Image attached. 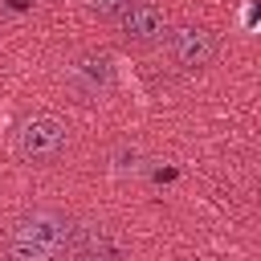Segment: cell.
Instances as JSON below:
<instances>
[{
    "mask_svg": "<svg viewBox=\"0 0 261 261\" xmlns=\"http://www.w3.org/2000/svg\"><path fill=\"white\" fill-rule=\"evenodd\" d=\"M77 73H86L90 82L106 86V82H110V57H82V61H77Z\"/></svg>",
    "mask_w": 261,
    "mask_h": 261,
    "instance_id": "5b68a950",
    "label": "cell"
},
{
    "mask_svg": "<svg viewBox=\"0 0 261 261\" xmlns=\"http://www.w3.org/2000/svg\"><path fill=\"white\" fill-rule=\"evenodd\" d=\"M69 261H118V257H106V253H73Z\"/></svg>",
    "mask_w": 261,
    "mask_h": 261,
    "instance_id": "52a82bcc",
    "label": "cell"
},
{
    "mask_svg": "<svg viewBox=\"0 0 261 261\" xmlns=\"http://www.w3.org/2000/svg\"><path fill=\"white\" fill-rule=\"evenodd\" d=\"M245 24H249V29L257 24V4H249V8H245Z\"/></svg>",
    "mask_w": 261,
    "mask_h": 261,
    "instance_id": "9c48e42d",
    "label": "cell"
},
{
    "mask_svg": "<svg viewBox=\"0 0 261 261\" xmlns=\"http://www.w3.org/2000/svg\"><path fill=\"white\" fill-rule=\"evenodd\" d=\"M171 57L184 65V69H200L216 57V37L200 24H188V29H175L171 33Z\"/></svg>",
    "mask_w": 261,
    "mask_h": 261,
    "instance_id": "3957f363",
    "label": "cell"
},
{
    "mask_svg": "<svg viewBox=\"0 0 261 261\" xmlns=\"http://www.w3.org/2000/svg\"><path fill=\"white\" fill-rule=\"evenodd\" d=\"M118 29L126 37H135V41H159L167 33V16H163V8H155L147 0H130L118 12Z\"/></svg>",
    "mask_w": 261,
    "mask_h": 261,
    "instance_id": "277c9868",
    "label": "cell"
},
{
    "mask_svg": "<svg viewBox=\"0 0 261 261\" xmlns=\"http://www.w3.org/2000/svg\"><path fill=\"white\" fill-rule=\"evenodd\" d=\"M65 151V122L53 114H33L16 130V155L29 163H49Z\"/></svg>",
    "mask_w": 261,
    "mask_h": 261,
    "instance_id": "7a4b0ae2",
    "label": "cell"
},
{
    "mask_svg": "<svg viewBox=\"0 0 261 261\" xmlns=\"http://www.w3.org/2000/svg\"><path fill=\"white\" fill-rule=\"evenodd\" d=\"M8 8H16V12H24V8H33V0H4Z\"/></svg>",
    "mask_w": 261,
    "mask_h": 261,
    "instance_id": "30bf717a",
    "label": "cell"
},
{
    "mask_svg": "<svg viewBox=\"0 0 261 261\" xmlns=\"http://www.w3.org/2000/svg\"><path fill=\"white\" fill-rule=\"evenodd\" d=\"M175 175H179V171H175V167H159V171H155V179H159V184H171V179H175Z\"/></svg>",
    "mask_w": 261,
    "mask_h": 261,
    "instance_id": "ba28073f",
    "label": "cell"
},
{
    "mask_svg": "<svg viewBox=\"0 0 261 261\" xmlns=\"http://www.w3.org/2000/svg\"><path fill=\"white\" fill-rule=\"evenodd\" d=\"M130 0H90V8L94 12H102V16H114V12H122Z\"/></svg>",
    "mask_w": 261,
    "mask_h": 261,
    "instance_id": "8992f818",
    "label": "cell"
},
{
    "mask_svg": "<svg viewBox=\"0 0 261 261\" xmlns=\"http://www.w3.org/2000/svg\"><path fill=\"white\" fill-rule=\"evenodd\" d=\"M73 224L57 212H33L24 216L12 237H8V257L12 261H61L69 253Z\"/></svg>",
    "mask_w": 261,
    "mask_h": 261,
    "instance_id": "6da1fadb",
    "label": "cell"
}]
</instances>
